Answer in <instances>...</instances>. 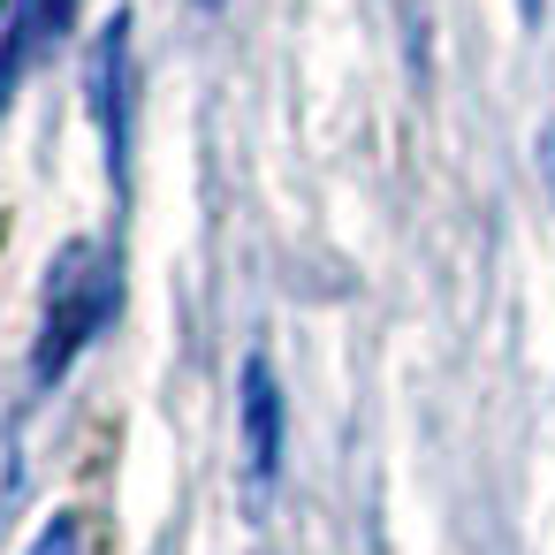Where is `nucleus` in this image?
Masks as SVG:
<instances>
[{"instance_id": "1", "label": "nucleus", "mask_w": 555, "mask_h": 555, "mask_svg": "<svg viewBox=\"0 0 555 555\" xmlns=\"http://www.w3.org/2000/svg\"><path fill=\"white\" fill-rule=\"evenodd\" d=\"M122 312V259L92 236L62 244L39 297V343H31V388H54Z\"/></svg>"}, {"instance_id": "2", "label": "nucleus", "mask_w": 555, "mask_h": 555, "mask_svg": "<svg viewBox=\"0 0 555 555\" xmlns=\"http://www.w3.org/2000/svg\"><path fill=\"white\" fill-rule=\"evenodd\" d=\"M85 100H92V122H100V153H107V176L115 191L130 183V9H115V24H100L92 54H85Z\"/></svg>"}, {"instance_id": "3", "label": "nucleus", "mask_w": 555, "mask_h": 555, "mask_svg": "<svg viewBox=\"0 0 555 555\" xmlns=\"http://www.w3.org/2000/svg\"><path fill=\"white\" fill-rule=\"evenodd\" d=\"M236 434H244V479L267 494L274 472H282V388H274V365L251 350L244 358V380H236Z\"/></svg>"}, {"instance_id": "4", "label": "nucleus", "mask_w": 555, "mask_h": 555, "mask_svg": "<svg viewBox=\"0 0 555 555\" xmlns=\"http://www.w3.org/2000/svg\"><path fill=\"white\" fill-rule=\"evenodd\" d=\"M62 31H69V0H9V9H0V115L16 107L31 62H39Z\"/></svg>"}, {"instance_id": "5", "label": "nucleus", "mask_w": 555, "mask_h": 555, "mask_svg": "<svg viewBox=\"0 0 555 555\" xmlns=\"http://www.w3.org/2000/svg\"><path fill=\"white\" fill-rule=\"evenodd\" d=\"M24 555H85V517H54V525H39V540L24 547Z\"/></svg>"}, {"instance_id": "6", "label": "nucleus", "mask_w": 555, "mask_h": 555, "mask_svg": "<svg viewBox=\"0 0 555 555\" xmlns=\"http://www.w3.org/2000/svg\"><path fill=\"white\" fill-rule=\"evenodd\" d=\"M540 160H547V191H555V130H547V145H540Z\"/></svg>"}, {"instance_id": "7", "label": "nucleus", "mask_w": 555, "mask_h": 555, "mask_svg": "<svg viewBox=\"0 0 555 555\" xmlns=\"http://www.w3.org/2000/svg\"><path fill=\"white\" fill-rule=\"evenodd\" d=\"M540 9H547V0H517V16H525V24H540Z\"/></svg>"}, {"instance_id": "8", "label": "nucleus", "mask_w": 555, "mask_h": 555, "mask_svg": "<svg viewBox=\"0 0 555 555\" xmlns=\"http://www.w3.org/2000/svg\"><path fill=\"white\" fill-rule=\"evenodd\" d=\"M198 9H206V16H214V9H221V0H198Z\"/></svg>"}]
</instances>
